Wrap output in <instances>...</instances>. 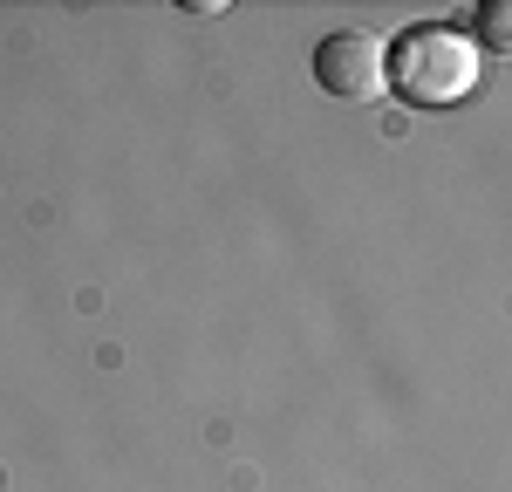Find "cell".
Instances as JSON below:
<instances>
[{"instance_id": "2", "label": "cell", "mask_w": 512, "mask_h": 492, "mask_svg": "<svg viewBox=\"0 0 512 492\" xmlns=\"http://www.w3.org/2000/svg\"><path fill=\"white\" fill-rule=\"evenodd\" d=\"M315 82L342 103H369L383 96V35L369 28H335L315 41Z\"/></svg>"}, {"instance_id": "3", "label": "cell", "mask_w": 512, "mask_h": 492, "mask_svg": "<svg viewBox=\"0 0 512 492\" xmlns=\"http://www.w3.org/2000/svg\"><path fill=\"white\" fill-rule=\"evenodd\" d=\"M478 55H485V48H512V7L506 0H485V7H478V41H472Z\"/></svg>"}, {"instance_id": "1", "label": "cell", "mask_w": 512, "mask_h": 492, "mask_svg": "<svg viewBox=\"0 0 512 492\" xmlns=\"http://www.w3.org/2000/svg\"><path fill=\"white\" fill-rule=\"evenodd\" d=\"M478 69H485V55L451 21H417V28H403L396 41H383V89H396L417 110L465 103L478 89Z\"/></svg>"}]
</instances>
